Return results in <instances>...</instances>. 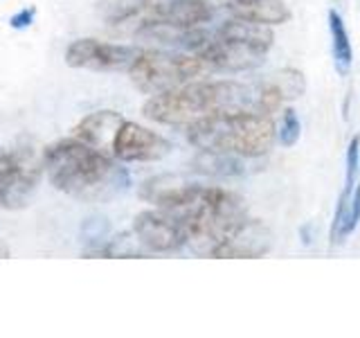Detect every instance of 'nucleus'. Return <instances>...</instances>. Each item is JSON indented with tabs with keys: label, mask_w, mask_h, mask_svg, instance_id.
Wrapping results in <instances>:
<instances>
[{
	"label": "nucleus",
	"mask_w": 360,
	"mask_h": 338,
	"mask_svg": "<svg viewBox=\"0 0 360 338\" xmlns=\"http://www.w3.org/2000/svg\"><path fill=\"white\" fill-rule=\"evenodd\" d=\"M43 169L56 189L79 199L110 196L127 185V174L115 165L112 156L79 140L77 135L45 146Z\"/></svg>",
	"instance_id": "obj_1"
},
{
	"label": "nucleus",
	"mask_w": 360,
	"mask_h": 338,
	"mask_svg": "<svg viewBox=\"0 0 360 338\" xmlns=\"http://www.w3.org/2000/svg\"><path fill=\"white\" fill-rule=\"evenodd\" d=\"M257 93L250 86L239 82H189L165 93L151 95L142 106V113L151 122L167 127H189L219 113L230 111H255Z\"/></svg>",
	"instance_id": "obj_2"
},
{
	"label": "nucleus",
	"mask_w": 360,
	"mask_h": 338,
	"mask_svg": "<svg viewBox=\"0 0 360 338\" xmlns=\"http://www.w3.org/2000/svg\"><path fill=\"white\" fill-rule=\"evenodd\" d=\"M277 138L270 115L248 111L219 113L187 127V140L198 151H217L239 158H259L270 151Z\"/></svg>",
	"instance_id": "obj_3"
},
{
	"label": "nucleus",
	"mask_w": 360,
	"mask_h": 338,
	"mask_svg": "<svg viewBox=\"0 0 360 338\" xmlns=\"http://www.w3.org/2000/svg\"><path fill=\"white\" fill-rule=\"evenodd\" d=\"M214 16L207 0H115L108 7L106 23L131 34L142 30L169 27H202Z\"/></svg>",
	"instance_id": "obj_4"
},
{
	"label": "nucleus",
	"mask_w": 360,
	"mask_h": 338,
	"mask_svg": "<svg viewBox=\"0 0 360 338\" xmlns=\"http://www.w3.org/2000/svg\"><path fill=\"white\" fill-rule=\"evenodd\" d=\"M210 68L196 52H165V50H140L129 68V77L135 88L146 95H158L165 90L194 82Z\"/></svg>",
	"instance_id": "obj_5"
},
{
	"label": "nucleus",
	"mask_w": 360,
	"mask_h": 338,
	"mask_svg": "<svg viewBox=\"0 0 360 338\" xmlns=\"http://www.w3.org/2000/svg\"><path fill=\"white\" fill-rule=\"evenodd\" d=\"M43 174V154L32 146H0V206L16 210L27 206Z\"/></svg>",
	"instance_id": "obj_6"
},
{
	"label": "nucleus",
	"mask_w": 360,
	"mask_h": 338,
	"mask_svg": "<svg viewBox=\"0 0 360 338\" xmlns=\"http://www.w3.org/2000/svg\"><path fill=\"white\" fill-rule=\"evenodd\" d=\"M140 54V48L122 43H106L99 39H77L68 45L65 63L70 68H82V70L95 73H120L127 70Z\"/></svg>",
	"instance_id": "obj_7"
},
{
	"label": "nucleus",
	"mask_w": 360,
	"mask_h": 338,
	"mask_svg": "<svg viewBox=\"0 0 360 338\" xmlns=\"http://www.w3.org/2000/svg\"><path fill=\"white\" fill-rule=\"evenodd\" d=\"M133 237L149 253H174L187 246L185 225L167 210H144L135 217Z\"/></svg>",
	"instance_id": "obj_8"
},
{
	"label": "nucleus",
	"mask_w": 360,
	"mask_h": 338,
	"mask_svg": "<svg viewBox=\"0 0 360 338\" xmlns=\"http://www.w3.org/2000/svg\"><path fill=\"white\" fill-rule=\"evenodd\" d=\"M169 151H172V142L167 138L129 120L120 124L110 146V156L122 163H155L169 156Z\"/></svg>",
	"instance_id": "obj_9"
},
{
	"label": "nucleus",
	"mask_w": 360,
	"mask_h": 338,
	"mask_svg": "<svg viewBox=\"0 0 360 338\" xmlns=\"http://www.w3.org/2000/svg\"><path fill=\"white\" fill-rule=\"evenodd\" d=\"M202 61L207 63L210 70H223V73H243V70H255L266 61V50L255 48L234 39H223L219 34H212V39L200 52Z\"/></svg>",
	"instance_id": "obj_10"
},
{
	"label": "nucleus",
	"mask_w": 360,
	"mask_h": 338,
	"mask_svg": "<svg viewBox=\"0 0 360 338\" xmlns=\"http://www.w3.org/2000/svg\"><path fill=\"white\" fill-rule=\"evenodd\" d=\"M273 246V232H270L262 221L243 219L236 228L230 232L217 253L212 257H262Z\"/></svg>",
	"instance_id": "obj_11"
},
{
	"label": "nucleus",
	"mask_w": 360,
	"mask_h": 338,
	"mask_svg": "<svg viewBox=\"0 0 360 338\" xmlns=\"http://www.w3.org/2000/svg\"><path fill=\"white\" fill-rule=\"evenodd\" d=\"M122 122L124 118L117 111H97V113H90L88 118H84L77 124L75 135L79 140H84L90 146H95V149L110 156L112 138H115Z\"/></svg>",
	"instance_id": "obj_12"
},
{
	"label": "nucleus",
	"mask_w": 360,
	"mask_h": 338,
	"mask_svg": "<svg viewBox=\"0 0 360 338\" xmlns=\"http://www.w3.org/2000/svg\"><path fill=\"white\" fill-rule=\"evenodd\" d=\"M217 34L223 39H234L248 45H255V48H262L266 52L270 50V45H273V39H275L270 25H262V23L239 18V16H232L230 20H225Z\"/></svg>",
	"instance_id": "obj_13"
},
{
	"label": "nucleus",
	"mask_w": 360,
	"mask_h": 338,
	"mask_svg": "<svg viewBox=\"0 0 360 338\" xmlns=\"http://www.w3.org/2000/svg\"><path fill=\"white\" fill-rule=\"evenodd\" d=\"M232 16L248 18L262 25H281L290 18L284 0H250V3H232Z\"/></svg>",
	"instance_id": "obj_14"
},
{
	"label": "nucleus",
	"mask_w": 360,
	"mask_h": 338,
	"mask_svg": "<svg viewBox=\"0 0 360 338\" xmlns=\"http://www.w3.org/2000/svg\"><path fill=\"white\" fill-rule=\"evenodd\" d=\"M358 219H360V185L356 189L345 187L340 201H338L333 225H331V244L333 246L342 244L356 230Z\"/></svg>",
	"instance_id": "obj_15"
},
{
	"label": "nucleus",
	"mask_w": 360,
	"mask_h": 338,
	"mask_svg": "<svg viewBox=\"0 0 360 338\" xmlns=\"http://www.w3.org/2000/svg\"><path fill=\"white\" fill-rule=\"evenodd\" d=\"M329 27H331V41H333V61H335V70L342 77L349 73L354 61V50H352V41H349V32L342 16L338 14L335 9L329 11Z\"/></svg>",
	"instance_id": "obj_16"
},
{
	"label": "nucleus",
	"mask_w": 360,
	"mask_h": 338,
	"mask_svg": "<svg viewBox=\"0 0 360 338\" xmlns=\"http://www.w3.org/2000/svg\"><path fill=\"white\" fill-rule=\"evenodd\" d=\"M194 165L198 167V172L212 174V176H239L245 172L239 156L217 154V151H200Z\"/></svg>",
	"instance_id": "obj_17"
},
{
	"label": "nucleus",
	"mask_w": 360,
	"mask_h": 338,
	"mask_svg": "<svg viewBox=\"0 0 360 338\" xmlns=\"http://www.w3.org/2000/svg\"><path fill=\"white\" fill-rule=\"evenodd\" d=\"M273 82L279 86L281 95L284 99H295V97H302L304 90H307V82H304V75L295 68H284L281 73H277V77Z\"/></svg>",
	"instance_id": "obj_18"
},
{
	"label": "nucleus",
	"mask_w": 360,
	"mask_h": 338,
	"mask_svg": "<svg viewBox=\"0 0 360 338\" xmlns=\"http://www.w3.org/2000/svg\"><path fill=\"white\" fill-rule=\"evenodd\" d=\"M281 104H284V95H281V90L275 82H268L259 88L257 99H255L257 113H264V115L273 118V113H277L281 108Z\"/></svg>",
	"instance_id": "obj_19"
},
{
	"label": "nucleus",
	"mask_w": 360,
	"mask_h": 338,
	"mask_svg": "<svg viewBox=\"0 0 360 338\" xmlns=\"http://www.w3.org/2000/svg\"><path fill=\"white\" fill-rule=\"evenodd\" d=\"M300 133H302V124H300L297 113L292 108H286L284 115H281V127L277 131L281 146H295V142L300 140Z\"/></svg>",
	"instance_id": "obj_20"
},
{
	"label": "nucleus",
	"mask_w": 360,
	"mask_h": 338,
	"mask_svg": "<svg viewBox=\"0 0 360 338\" xmlns=\"http://www.w3.org/2000/svg\"><path fill=\"white\" fill-rule=\"evenodd\" d=\"M358 167H360V138L354 135V140L349 142V149H347V178H345L347 189H354Z\"/></svg>",
	"instance_id": "obj_21"
},
{
	"label": "nucleus",
	"mask_w": 360,
	"mask_h": 338,
	"mask_svg": "<svg viewBox=\"0 0 360 338\" xmlns=\"http://www.w3.org/2000/svg\"><path fill=\"white\" fill-rule=\"evenodd\" d=\"M32 18H34V9H27L25 14H18V16L11 18V25H14V27H27Z\"/></svg>",
	"instance_id": "obj_22"
},
{
	"label": "nucleus",
	"mask_w": 360,
	"mask_h": 338,
	"mask_svg": "<svg viewBox=\"0 0 360 338\" xmlns=\"http://www.w3.org/2000/svg\"><path fill=\"white\" fill-rule=\"evenodd\" d=\"M232 3H250V0H232Z\"/></svg>",
	"instance_id": "obj_23"
}]
</instances>
